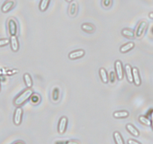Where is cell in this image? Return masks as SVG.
<instances>
[{"label": "cell", "instance_id": "8fae6325", "mask_svg": "<svg viewBox=\"0 0 153 144\" xmlns=\"http://www.w3.org/2000/svg\"><path fill=\"white\" fill-rule=\"evenodd\" d=\"M10 45H11V48L14 52H17L19 50V42L17 37L16 35L11 36L10 39Z\"/></svg>", "mask_w": 153, "mask_h": 144}, {"label": "cell", "instance_id": "1f68e13d", "mask_svg": "<svg viewBox=\"0 0 153 144\" xmlns=\"http://www.w3.org/2000/svg\"><path fill=\"white\" fill-rule=\"evenodd\" d=\"M149 18L153 19V12H150L149 14Z\"/></svg>", "mask_w": 153, "mask_h": 144}, {"label": "cell", "instance_id": "6da1fadb", "mask_svg": "<svg viewBox=\"0 0 153 144\" xmlns=\"http://www.w3.org/2000/svg\"><path fill=\"white\" fill-rule=\"evenodd\" d=\"M32 94H33V91L31 89V88H27L18 96L16 97L15 99L14 100V104L16 107H20L31 98Z\"/></svg>", "mask_w": 153, "mask_h": 144}, {"label": "cell", "instance_id": "7c38bea8", "mask_svg": "<svg viewBox=\"0 0 153 144\" xmlns=\"http://www.w3.org/2000/svg\"><path fill=\"white\" fill-rule=\"evenodd\" d=\"M126 77L129 83H133V74H132V68L130 65H126L125 66Z\"/></svg>", "mask_w": 153, "mask_h": 144}, {"label": "cell", "instance_id": "ba28073f", "mask_svg": "<svg viewBox=\"0 0 153 144\" xmlns=\"http://www.w3.org/2000/svg\"><path fill=\"white\" fill-rule=\"evenodd\" d=\"M14 5H15L14 0H7L6 2L2 5L1 10L3 13H8V11H10L14 8Z\"/></svg>", "mask_w": 153, "mask_h": 144}, {"label": "cell", "instance_id": "cb8c5ba5", "mask_svg": "<svg viewBox=\"0 0 153 144\" xmlns=\"http://www.w3.org/2000/svg\"><path fill=\"white\" fill-rule=\"evenodd\" d=\"M30 98H31V101H32V103L33 104H38L41 100L40 96H39L38 95H37V94H32Z\"/></svg>", "mask_w": 153, "mask_h": 144}, {"label": "cell", "instance_id": "5b68a950", "mask_svg": "<svg viewBox=\"0 0 153 144\" xmlns=\"http://www.w3.org/2000/svg\"><path fill=\"white\" fill-rule=\"evenodd\" d=\"M115 70H116V75L119 80H123L124 77V72H123V66L120 60H117L115 62Z\"/></svg>", "mask_w": 153, "mask_h": 144}, {"label": "cell", "instance_id": "ffe728a7", "mask_svg": "<svg viewBox=\"0 0 153 144\" xmlns=\"http://www.w3.org/2000/svg\"><path fill=\"white\" fill-rule=\"evenodd\" d=\"M122 35L123 36L126 38H128V39H133L135 37L134 32L133 30H131V29H124L122 31Z\"/></svg>", "mask_w": 153, "mask_h": 144}, {"label": "cell", "instance_id": "2e32d148", "mask_svg": "<svg viewBox=\"0 0 153 144\" xmlns=\"http://www.w3.org/2000/svg\"><path fill=\"white\" fill-rule=\"evenodd\" d=\"M23 80H24V83L26 84V87L32 88V85H33V82H32V79L29 73L24 74V75H23Z\"/></svg>", "mask_w": 153, "mask_h": 144}, {"label": "cell", "instance_id": "f546056e", "mask_svg": "<svg viewBox=\"0 0 153 144\" xmlns=\"http://www.w3.org/2000/svg\"><path fill=\"white\" fill-rule=\"evenodd\" d=\"M66 144H78V143L71 140V141H68V142H66Z\"/></svg>", "mask_w": 153, "mask_h": 144}, {"label": "cell", "instance_id": "d6a6232c", "mask_svg": "<svg viewBox=\"0 0 153 144\" xmlns=\"http://www.w3.org/2000/svg\"><path fill=\"white\" fill-rule=\"evenodd\" d=\"M66 1H67V2H71L73 0H66Z\"/></svg>", "mask_w": 153, "mask_h": 144}, {"label": "cell", "instance_id": "30bf717a", "mask_svg": "<svg viewBox=\"0 0 153 144\" xmlns=\"http://www.w3.org/2000/svg\"><path fill=\"white\" fill-rule=\"evenodd\" d=\"M132 74H133V82L137 86H140L141 84V79L140 77L139 71L136 67H134L132 68Z\"/></svg>", "mask_w": 153, "mask_h": 144}, {"label": "cell", "instance_id": "3957f363", "mask_svg": "<svg viewBox=\"0 0 153 144\" xmlns=\"http://www.w3.org/2000/svg\"><path fill=\"white\" fill-rule=\"evenodd\" d=\"M8 33L11 36H14V35H17V23L15 19L12 18V17L9 18L8 20Z\"/></svg>", "mask_w": 153, "mask_h": 144}, {"label": "cell", "instance_id": "277c9868", "mask_svg": "<svg viewBox=\"0 0 153 144\" xmlns=\"http://www.w3.org/2000/svg\"><path fill=\"white\" fill-rule=\"evenodd\" d=\"M23 111L20 107H17L15 111H14V117H13V121L15 125L18 126L22 122V117H23Z\"/></svg>", "mask_w": 153, "mask_h": 144}, {"label": "cell", "instance_id": "44dd1931", "mask_svg": "<svg viewBox=\"0 0 153 144\" xmlns=\"http://www.w3.org/2000/svg\"><path fill=\"white\" fill-rule=\"evenodd\" d=\"M59 89L58 87H55L52 91V100L54 103H56L59 99Z\"/></svg>", "mask_w": 153, "mask_h": 144}, {"label": "cell", "instance_id": "8992f818", "mask_svg": "<svg viewBox=\"0 0 153 144\" xmlns=\"http://www.w3.org/2000/svg\"><path fill=\"white\" fill-rule=\"evenodd\" d=\"M68 125V118L66 117H62L60 119L58 124V132L60 134H62L65 132Z\"/></svg>", "mask_w": 153, "mask_h": 144}, {"label": "cell", "instance_id": "4fadbf2b", "mask_svg": "<svg viewBox=\"0 0 153 144\" xmlns=\"http://www.w3.org/2000/svg\"><path fill=\"white\" fill-rule=\"evenodd\" d=\"M134 48V42H128V43L126 44V45H123L120 48V52L122 53H126L128 52L131 50H132Z\"/></svg>", "mask_w": 153, "mask_h": 144}, {"label": "cell", "instance_id": "4dcf8cb0", "mask_svg": "<svg viewBox=\"0 0 153 144\" xmlns=\"http://www.w3.org/2000/svg\"><path fill=\"white\" fill-rule=\"evenodd\" d=\"M14 144H25V143L23 142V141H21V140H20V141H17V142L14 143Z\"/></svg>", "mask_w": 153, "mask_h": 144}, {"label": "cell", "instance_id": "5bb4252c", "mask_svg": "<svg viewBox=\"0 0 153 144\" xmlns=\"http://www.w3.org/2000/svg\"><path fill=\"white\" fill-rule=\"evenodd\" d=\"M126 129L134 137H138L140 135V132L133 125L131 124H127L126 125Z\"/></svg>", "mask_w": 153, "mask_h": 144}, {"label": "cell", "instance_id": "603a6c76", "mask_svg": "<svg viewBox=\"0 0 153 144\" xmlns=\"http://www.w3.org/2000/svg\"><path fill=\"white\" fill-rule=\"evenodd\" d=\"M139 121L140 122L142 123L143 125L146 126H150L151 125V120H149L145 116H140L139 117Z\"/></svg>", "mask_w": 153, "mask_h": 144}, {"label": "cell", "instance_id": "7402d4cb", "mask_svg": "<svg viewBox=\"0 0 153 144\" xmlns=\"http://www.w3.org/2000/svg\"><path fill=\"white\" fill-rule=\"evenodd\" d=\"M50 2L51 0H41L40 5H39V9H40L41 11L44 12L47 10V8L49 6Z\"/></svg>", "mask_w": 153, "mask_h": 144}, {"label": "cell", "instance_id": "f1b7e54d", "mask_svg": "<svg viewBox=\"0 0 153 144\" xmlns=\"http://www.w3.org/2000/svg\"><path fill=\"white\" fill-rule=\"evenodd\" d=\"M151 125L153 129V111H152V114H151Z\"/></svg>", "mask_w": 153, "mask_h": 144}, {"label": "cell", "instance_id": "836d02e7", "mask_svg": "<svg viewBox=\"0 0 153 144\" xmlns=\"http://www.w3.org/2000/svg\"><path fill=\"white\" fill-rule=\"evenodd\" d=\"M0 91H1V81H0Z\"/></svg>", "mask_w": 153, "mask_h": 144}, {"label": "cell", "instance_id": "9a60e30c", "mask_svg": "<svg viewBox=\"0 0 153 144\" xmlns=\"http://www.w3.org/2000/svg\"><path fill=\"white\" fill-rule=\"evenodd\" d=\"M81 29L84 32H88V33H92L95 30V26L92 24H91V23H83L81 26Z\"/></svg>", "mask_w": 153, "mask_h": 144}, {"label": "cell", "instance_id": "d6986e66", "mask_svg": "<svg viewBox=\"0 0 153 144\" xmlns=\"http://www.w3.org/2000/svg\"><path fill=\"white\" fill-rule=\"evenodd\" d=\"M113 138H114L116 144H125L124 140H123V137L120 134V132L115 131L113 133Z\"/></svg>", "mask_w": 153, "mask_h": 144}, {"label": "cell", "instance_id": "52a82bcc", "mask_svg": "<svg viewBox=\"0 0 153 144\" xmlns=\"http://www.w3.org/2000/svg\"><path fill=\"white\" fill-rule=\"evenodd\" d=\"M77 11H78V4L75 1H72L69 5L68 15L71 17H74L77 14Z\"/></svg>", "mask_w": 153, "mask_h": 144}, {"label": "cell", "instance_id": "7a4b0ae2", "mask_svg": "<svg viewBox=\"0 0 153 144\" xmlns=\"http://www.w3.org/2000/svg\"><path fill=\"white\" fill-rule=\"evenodd\" d=\"M147 27H148V23H147L146 20H142V21L140 22L137 27L136 31L134 32L135 37L137 38V39L142 38L144 34H145Z\"/></svg>", "mask_w": 153, "mask_h": 144}, {"label": "cell", "instance_id": "d4e9b609", "mask_svg": "<svg viewBox=\"0 0 153 144\" xmlns=\"http://www.w3.org/2000/svg\"><path fill=\"white\" fill-rule=\"evenodd\" d=\"M113 0H102V5L104 8H109L112 5Z\"/></svg>", "mask_w": 153, "mask_h": 144}, {"label": "cell", "instance_id": "e0dca14e", "mask_svg": "<svg viewBox=\"0 0 153 144\" xmlns=\"http://www.w3.org/2000/svg\"><path fill=\"white\" fill-rule=\"evenodd\" d=\"M129 116V113L127 111H116L113 114V117L117 119H121V118H127Z\"/></svg>", "mask_w": 153, "mask_h": 144}, {"label": "cell", "instance_id": "9c48e42d", "mask_svg": "<svg viewBox=\"0 0 153 144\" xmlns=\"http://www.w3.org/2000/svg\"><path fill=\"white\" fill-rule=\"evenodd\" d=\"M85 55V51L83 50H77L71 52L68 54V58L70 59H80L83 57Z\"/></svg>", "mask_w": 153, "mask_h": 144}, {"label": "cell", "instance_id": "484cf974", "mask_svg": "<svg viewBox=\"0 0 153 144\" xmlns=\"http://www.w3.org/2000/svg\"><path fill=\"white\" fill-rule=\"evenodd\" d=\"M10 44V39H0V48L5 47Z\"/></svg>", "mask_w": 153, "mask_h": 144}, {"label": "cell", "instance_id": "4316f807", "mask_svg": "<svg viewBox=\"0 0 153 144\" xmlns=\"http://www.w3.org/2000/svg\"><path fill=\"white\" fill-rule=\"evenodd\" d=\"M110 82H111L112 83H114L115 81V73L113 71H111L110 72Z\"/></svg>", "mask_w": 153, "mask_h": 144}, {"label": "cell", "instance_id": "ac0fdd59", "mask_svg": "<svg viewBox=\"0 0 153 144\" xmlns=\"http://www.w3.org/2000/svg\"><path fill=\"white\" fill-rule=\"evenodd\" d=\"M99 74H100V77H101V80L104 83H107L108 82V75H107V73L105 69L104 68H101L99 69Z\"/></svg>", "mask_w": 153, "mask_h": 144}, {"label": "cell", "instance_id": "83f0119b", "mask_svg": "<svg viewBox=\"0 0 153 144\" xmlns=\"http://www.w3.org/2000/svg\"><path fill=\"white\" fill-rule=\"evenodd\" d=\"M128 144H141L140 143L137 142V140H134L133 139H129L128 140Z\"/></svg>", "mask_w": 153, "mask_h": 144}]
</instances>
